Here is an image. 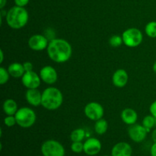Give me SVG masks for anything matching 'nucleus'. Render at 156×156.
Masks as SVG:
<instances>
[{"label": "nucleus", "mask_w": 156, "mask_h": 156, "mask_svg": "<svg viewBox=\"0 0 156 156\" xmlns=\"http://www.w3.org/2000/svg\"><path fill=\"white\" fill-rule=\"evenodd\" d=\"M47 55L53 62L64 63L71 58L73 48L69 43L61 38H53L47 48Z\"/></svg>", "instance_id": "obj_1"}, {"label": "nucleus", "mask_w": 156, "mask_h": 156, "mask_svg": "<svg viewBox=\"0 0 156 156\" xmlns=\"http://www.w3.org/2000/svg\"><path fill=\"white\" fill-rule=\"evenodd\" d=\"M29 15L24 7L14 6L6 13V22L12 29L18 30L24 27L27 24Z\"/></svg>", "instance_id": "obj_2"}, {"label": "nucleus", "mask_w": 156, "mask_h": 156, "mask_svg": "<svg viewBox=\"0 0 156 156\" xmlns=\"http://www.w3.org/2000/svg\"><path fill=\"white\" fill-rule=\"evenodd\" d=\"M62 101V93L56 87H48L42 92L41 105L48 111L57 110L61 107Z\"/></svg>", "instance_id": "obj_3"}, {"label": "nucleus", "mask_w": 156, "mask_h": 156, "mask_svg": "<svg viewBox=\"0 0 156 156\" xmlns=\"http://www.w3.org/2000/svg\"><path fill=\"white\" fill-rule=\"evenodd\" d=\"M17 124L21 128H30L35 123L37 120L36 113L33 109L27 107L18 108L15 114Z\"/></svg>", "instance_id": "obj_4"}, {"label": "nucleus", "mask_w": 156, "mask_h": 156, "mask_svg": "<svg viewBox=\"0 0 156 156\" xmlns=\"http://www.w3.org/2000/svg\"><path fill=\"white\" fill-rule=\"evenodd\" d=\"M123 44L128 47H136L141 44L143 40V33L136 27H130L124 30L122 34Z\"/></svg>", "instance_id": "obj_5"}, {"label": "nucleus", "mask_w": 156, "mask_h": 156, "mask_svg": "<svg viewBox=\"0 0 156 156\" xmlns=\"http://www.w3.org/2000/svg\"><path fill=\"white\" fill-rule=\"evenodd\" d=\"M41 151L44 156H65L63 146L54 140H48L44 142L41 145Z\"/></svg>", "instance_id": "obj_6"}, {"label": "nucleus", "mask_w": 156, "mask_h": 156, "mask_svg": "<svg viewBox=\"0 0 156 156\" xmlns=\"http://www.w3.org/2000/svg\"><path fill=\"white\" fill-rule=\"evenodd\" d=\"M84 113L87 118L96 121V120L103 118L105 110L101 104L93 101L85 105V108H84Z\"/></svg>", "instance_id": "obj_7"}, {"label": "nucleus", "mask_w": 156, "mask_h": 156, "mask_svg": "<svg viewBox=\"0 0 156 156\" xmlns=\"http://www.w3.org/2000/svg\"><path fill=\"white\" fill-rule=\"evenodd\" d=\"M49 43L50 42H49L48 38L42 34L32 35L27 41L28 47L34 51H41V50H47Z\"/></svg>", "instance_id": "obj_8"}, {"label": "nucleus", "mask_w": 156, "mask_h": 156, "mask_svg": "<svg viewBox=\"0 0 156 156\" xmlns=\"http://www.w3.org/2000/svg\"><path fill=\"white\" fill-rule=\"evenodd\" d=\"M41 81L40 75L34 71L25 72L21 77V83L27 89L37 88L41 85Z\"/></svg>", "instance_id": "obj_9"}, {"label": "nucleus", "mask_w": 156, "mask_h": 156, "mask_svg": "<svg viewBox=\"0 0 156 156\" xmlns=\"http://www.w3.org/2000/svg\"><path fill=\"white\" fill-rule=\"evenodd\" d=\"M148 131L143 125L133 124L129 126L128 129V135L129 138L135 143H141L147 136Z\"/></svg>", "instance_id": "obj_10"}, {"label": "nucleus", "mask_w": 156, "mask_h": 156, "mask_svg": "<svg viewBox=\"0 0 156 156\" xmlns=\"http://www.w3.org/2000/svg\"><path fill=\"white\" fill-rule=\"evenodd\" d=\"M40 77L41 80L47 85H53L58 79L56 70L50 66H45L40 71Z\"/></svg>", "instance_id": "obj_11"}, {"label": "nucleus", "mask_w": 156, "mask_h": 156, "mask_svg": "<svg viewBox=\"0 0 156 156\" xmlns=\"http://www.w3.org/2000/svg\"><path fill=\"white\" fill-rule=\"evenodd\" d=\"M101 143L98 139L88 138L84 143V152L86 155L94 156L98 155L101 150Z\"/></svg>", "instance_id": "obj_12"}, {"label": "nucleus", "mask_w": 156, "mask_h": 156, "mask_svg": "<svg viewBox=\"0 0 156 156\" xmlns=\"http://www.w3.org/2000/svg\"><path fill=\"white\" fill-rule=\"evenodd\" d=\"M132 154V146L126 142L117 143L111 149V156H131Z\"/></svg>", "instance_id": "obj_13"}, {"label": "nucleus", "mask_w": 156, "mask_h": 156, "mask_svg": "<svg viewBox=\"0 0 156 156\" xmlns=\"http://www.w3.org/2000/svg\"><path fill=\"white\" fill-rule=\"evenodd\" d=\"M129 80V76L126 70L119 69L116 70L112 76V82L114 86L117 88H123L126 86Z\"/></svg>", "instance_id": "obj_14"}, {"label": "nucleus", "mask_w": 156, "mask_h": 156, "mask_svg": "<svg viewBox=\"0 0 156 156\" xmlns=\"http://www.w3.org/2000/svg\"><path fill=\"white\" fill-rule=\"evenodd\" d=\"M25 99L27 103L33 107L41 105L42 101V93L37 88L27 89L25 92Z\"/></svg>", "instance_id": "obj_15"}, {"label": "nucleus", "mask_w": 156, "mask_h": 156, "mask_svg": "<svg viewBox=\"0 0 156 156\" xmlns=\"http://www.w3.org/2000/svg\"><path fill=\"white\" fill-rule=\"evenodd\" d=\"M120 117H121L123 123L131 126L136 123L137 119H138V114H137L136 111H134L132 108H125L122 111Z\"/></svg>", "instance_id": "obj_16"}, {"label": "nucleus", "mask_w": 156, "mask_h": 156, "mask_svg": "<svg viewBox=\"0 0 156 156\" xmlns=\"http://www.w3.org/2000/svg\"><path fill=\"white\" fill-rule=\"evenodd\" d=\"M7 69L10 76L15 79L21 78L25 73L23 64L19 63V62H13L10 64Z\"/></svg>", "instance_id": "obj_17"}, {"label": "nucleus", "mask_w": 156, "mask_h": 156, "mask_svg": "<svg viewBox=\"0 0 156 156\" xmlns=\"http://www.w3.org/2000/svg\"><path fill=\"white\" fill-rule=\"evenodd\" d=\"M2 109L6 115H13L18 111V104L13 99H7L3 102Z\"/></svg>", "instance_id": "obj_18"}, {"label": "nucleus", "mask_w": 156, "mask_h": 156, "mask_svg": "<svg viewBox=\"0 0 156 156\" xmlns=\"http://www.w3.org/2000/svg\"><path fill=\"white\" fill-rule=\"evenodd\" d=\"M108 123L106 120L101 118L96 120L94 123V131L98 135H103L108 131Z\"/></svg>", "instance_id": "obj_19"}, {"label": "nucleus", "mask_w": 156, "mask_h": 156, "mask_svg": "<svg viewBox=\"0 0 156 156\" xmlns=\"http://www.w3.org/2000/svg\"><path fill=\"white\" fill-rule=\"evenodd\" d=\"M85 131L82 128H78L74 129L70 134V140L72 142H82L85 139Z\"/></svg>", "instance_id": "obj_20"}, {"label": "nucleus", "mask_w": 156, "mask_h": 156, "mask_svg": "<svg viewBox=\"0 0 156 156\" xmlns=\"http://www.w3.org/2000/svg\"><path fill=\"white\" fill-rule=\"evenodd\" d=\"M143 126L149 132L152 128L156 126V117L152 114L145 117L143 120Z\"/></svg>", "instance_id": "obj_21"}, {"label": "nucleus", "mask_w": 156, "mask_h": 156, "mask_svg": "<svg viewBox=\"0 0 156 156\" xmlns=\"http://www.w3.org/2000/svg\"><path fill=\"white\" fill-rule=\"evenodd\" d=\"M145 31L149 37L156 38V21H152L148 23L145 27Z\"/></svg>", "instance_id": "obj_22"}, {"label": "nucleus", "mask_w": 156, "mask_h": 156, "mask_svg": "<svg viewBox=\"0 0 156 156\" xmlns=\"http://www.w3.org/2000/svg\"><path fill=\"white\" fill-rule=\"evenodd\" d=\"M123 44L122 36L120 35H113L109 39V44L112 47H119Z\"/></svg>", "instance_id": "obj_23"}, {"label": "nucleus", "mask_w": 156, "mask_h": 156, "mask_svg": "<svg viewBox=\"0 0 156 156\" xmlns=\"http://www.w3.org/2000/svg\"><path fill=\"white\" fill-rule=\"evenodd\" d=\"M10 76L8 69H5L4 67L0 68V84L1 85H5V83H7Z\"/></svg>", "instance_id": "obj_24"}, {"label": "nucleus", "mask_w": 156, "mask_h": 156, "mask_svg": "<svg viewBox=\"0 0 156 156\" xmlns=\"http://www.w3.org/2000/svg\"><path fill=\"white\" fill-rule=\"evenodd\" d=\"M70 148L75 153H81L84 152V143H82V142H73Z\"/></svg>", "instance_id": "obj_25"}, {"label": "nucleus", "mask_w": 156, "mask_h": 156, "mask_svg": "<svg viewBox=\"0 0 156 156\" xmlns=\"http://www.w3.org/2000/svg\"><path fill=\"white\" fill-rule=\"evenodd\" d=\"M4 124L8 127H12L17 124L16 119L15 117L13 115H6V117L4 118Z\"/></svg>", "instance_id": "obj_26"}, {"label": "nucleus", "mask_w": 156, "mask_h": 156, "mask_svg": "<svg viewBox=\"0 0 156 156\" xmlns=\"http://www.w3.org/2000/svg\"><path fill=\"white\" fill-rule=\"evenodd\" d=\"M30 0H15V3L17 6L20 7H24L28 4Z\"/></svg>", "instance_id": "obj_27"}, {"label": "nucleus", "mask_w": 156, "mask_h": 156, "mask_svg": "<svg viewBox=\"0 0 156 156\" xmlns=\"http://www.w3.org/2000/svg\"><path fill=\"white\" fill-rule=\"evenodd\" d=\"M149 111L152 116L156 117V101L151 104L150 107H149Z\"/></svg>", "instance_id": "obj_28"}, {"label": "nucleus", "mask_w": 156, "mask_h": 156, "mask_svg": "<svg viewBox=\"0 0 156 156\" xmlns=\"http://www.w3.org/2000/svg\"><path fill=\"white\" fill-rule=\"evenodd\" d=\"M23 66H24L25 72L33 71V64L30 62H24V63H23Z\"/></svg>", "instance_id": "obj_29"}, {"label": "nucleus", "mask_w": 156, "mask_h": 156, "mask_svg": "<svg viewBox=\"0 0 156 156\" xmlns=\"http://www.w3.org/2000/svg\"><path fill=\"white\" fill-rule=\"evenodd\" d=\"M151 156H156V143H154L150 149Z\"/></svg>", "instance_id": "obj_30"}, {"label": "nucleus", "mask_w": 156, "mask_h": 156, "mask_svg": "<svg viewBox=\"0 0 156 156\" xmlns=\"http://www.w3.org/2000/svg\"><path fill=\"white\" fill-rule=\"evenodd\" d=\"M7 0H0V9H2L5 6Z\"/></svg>", "instance_id": "obj_31"}, {"label": "nucleus", "mask_w": 156, "mask_h": 156, "mask_svg": "<svg viewBox=\"0 0 156 156\" xmlns=\"http://www.w3.org/2000/svg\"><path fill=\"white\" fill-rule=\"evenodd\" d=\"M152 139L154 143H156V129H154L152 133Z\"/></svg>", "instance_id": "obj_32"}, {"label": "nucleus", "mask_w": 156, "mask_h": 156, "mask_svg": "<svg viewBox=\"0 0 156 156\" xmlns=\"http://www.w3.org/2000/svg\"><path fill=\"white\" fill-rule=\"evenodd\" d=\"M3 60H4V53H3V50H0V63H2Z\"/></svg>", "instance_id": "obj_33"}, {"label": "nucleus", "mask_w": 156, "mask_h": 156, "mask_svg": "<svg viewBox=\"0 0 156 156\" xmlns=\"http://www.w3.org/2000/svg\"><path fill=\"white\" fill-rule=\"evenodd\" d=\"M152 69H153V71L156 73V61L155 62H154L153 66H152Z\"/></svg>", "instance_id": "obj_34"}, {"label": "nucleus", "mask_w": 156, "mask_h": 156, "mask_svg": "<svg viewBox=\"0 0 156 156\" xmlns=\"http://www.w3.org/2000/svg\"><path fill=\"white\" fill-rule=\"evenodd\" d=\"M104 156H110V155H104Z\"/></svg>", "instance_id": "obj_35"}, {"label": "nucleus", "mask_w": 156, "mask_h": 156, "mask_svg": "<svg viewBox=\"0 0 156 156\" xmlns=\"http://www.w3.org/2000/svg\"><path fill=\"white\" fill-rule=\"evenodd\" d=\"M42 156H44V155H42Z\"/></svg>", "instance_id": "obj_36"}]
</instances>
